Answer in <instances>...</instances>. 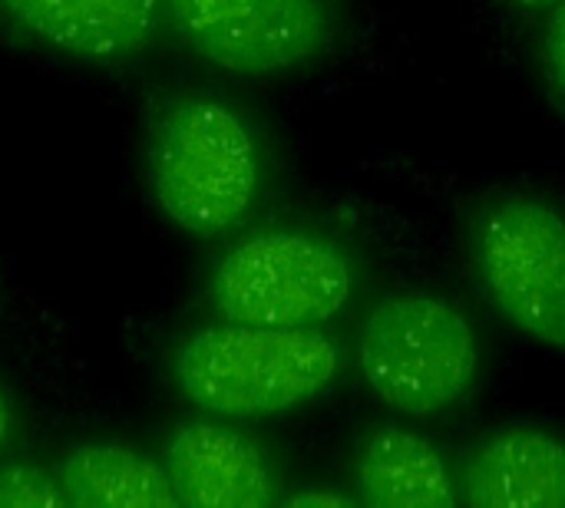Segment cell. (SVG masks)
<instances>
[{"mask_svg":"<svg viewBox=\"0 0 565 508\" xmlns=\"http://www.w3.org/2000/svg\"><path fill=\"white\" fill-rule=\"evenodd\" d=\"M285 506H298V508H308V506L344 508V506H351V499H348V496H338V493H298V496L285 499Z\"/></svg>","mask_w":565,"mask_h":508,"instance_id":"5bb4252c","label":"cell"},{"mask_svg":"<svg viewBox=\"0 0 565 508\" xmlns=\"http://www.w3.org/2000/svg\"><path fill=\"white\" fill-rule=\"evenodd\" d=\"M166 26L235 76H281L315 63L331 36L328 0H162Z\"/></svg>","mask_w":565,"mask_h":508,"instance_id":"8992f818","label":"cell"},{"mask_svg":"<svg viewBox=\"0 0 565 508\" xmlns=\"http://www.w3.org/2000/svg\"><path fill=\"white\" fill-rule=\"evenodd\" d=\"M146 175L152 202L179 231L218 238L255 208L265 155L242 109L209 93H182L149 122Z\"/></svg>","mask_w":565,"mask_h":508,"instance_id":"6da1fadb","label":"cell"},{"mask_svg":"<svg viewBox=\"0 0 565 508\" xmlns=\"http://www.w3.org/2000/svg\"><path fill=\"white\" fill-rule=\"evenodd\" d=\"M358 291L351 251L315 228H262L235 241L212 268L209 298L222 321L265 327H324Z\"/></svg>","mask_w":565,"mask_h":508,"instance_id":"277c9868","label":"cell"},{"mask_svg":"<svg viewBox=\"0 0 565 508\" xmlns=\"http://www.w3.org/2000/svg\"><path fill=\"white\" fill-rule=\"evenodd\" d=\"M483 347L450 298L401 291L377 301L358 331V367L391 410L427 420L460 407L480 380Z\"/></svg>","mask_w":565,"mask_h":508,"instance_id":"3957f363","label":"cell"},{"mask_svg":"<svg viewBox=\"0 0 565 508\" xmlns=\"http://www.w3.org/2000/svg\"><path fill=\"white\" fill-rule=\"evenodd\" d=\"M543 63H546L550 86L565 102V0L550 7V20L543 33Z\"/></svg>","mask_w":565,"mask_h":508,"instance_id":"4fadbf2b","label":"cell"},{"mask_svg":"<svg viewBox=\"0 0 565 508\" xmlns=\"http://www.w3.org/2000/svg\"><path fill=\"white\" fill-rule=\"evenodd\" d=\"M344 357L321 327L222 321L192 331L172 354L175 390L218 420H271L321 400Z\"/></svg>","mask_w":565,"mask_h":508,"instance_id":"7a4b0ae2","label":"cell"},{"mask_svg":"<svg viewBox=\"0 0 565 508\" xmlns=\"http://www.w3.org/2000/svg\"><path fill=\"white\" fill-rule=\"evenodd\" d=\"M470 508H565V440L536 423H507L477 440L457 473Z\"/></svg>","mask_w":565,"mask_h":508,"instance_id":"ba28073f","label":"cell"},{"mask_svg":"<svg viewBox=\"0 0 565 508\" xmlns=\"http://www.w3.org/2000/svg\"><path fill=\"white\" fill-rule=\"evenodd\" d=\"M510 3L520 7V10H546V7H553L559 0H510Z\"/></svg>","mask_w":565,"mask_h":508,"instance_id":"2e32d148","label":"cell"},{"mask_svg":"<svg viewBox=\"0 0 565 508\" xmlns=\"http://www.w3.org/2000/svg\"><path fill=\"white\" fill-rule=\"evenodd\" d=\"M10 440H13V407H10V397L0 387V453L10 446Z\"/></svg>","mask_w":565,"mask_h":508,"instance_id":"9a60e30c","label":"cell"},{"mask_svg":"<svg viewBox=\"0 0 565 508\" xmlns=\"http://www.w3.org/2000/svg\"><path fill=\"white\" fill-rule=\"evenodd\" d=\"M30 40L79 63H119L152 46L166 26L162 0H0Z\"/></svg>","mask_w":565,"mask_h":508,"instance_id":"9c48e42d","label":"cell"},{"mask_svg":"<svg viewBox=\"0 0 565 508\" xmlns=\"http://www.w3.org/2000/svg\"><path fill=\"white\" fill-rule=\"evenodd\" d=\"M70 508H175L162 460L126 443H79L56 463Z\"/></svg>","mask_w":565,"mask_h":508,"instance_id":"8fae6325","label":"cell"},{"mask_svg":"<svg viewBox=\"0 0 565 508\" xmlns=\"http://www.w3.org/2000/svg\"><path fill=\"white\" fill-rule=\"evenodd\" d=\"M162 466L185 508H268L278 502V476L268 453L245 433L192 420L172 430Z\"/></svg>","mask_w":565,"mask_h":508,"instance_id":"52a82bcc","label":"cell"},{"mask_svg":"<svg viewBox=\"0 0 565 508\" xmlns=\"http://www.w3.org/2000/svg\"><path fill=\"white\" fill-rule=\"evenodd\" d=\"M470 261L493 311L565 354V215L536 195H503L470 225Z\"/></svg>","mask_w":565,"mask_h":508,"instance_id":"5b68a950","label":"cell"},{"mask_svg":"<svg viewBox=\"0 0 565 508\" xmlns=\"http://www.w3.org/2000/svg\"><path fill=\"white\" fill-rule=\"evenodd\" d=\"M0 508H70L56 469L33 463L0 466Z\"/></svg>","mask_w":565,"mask_h":508,"instance_id":"7c38bea8","label":"cell"},{"mask_svg":"<svg viewBox=\"0 0 565 508\" xmlns=\"http://www.w3.org/2000/svg\"><path fill=\"white\" fill-rule=\"evenodd\" d=\"M358 502L367 508H450L460 502L447 456L414 430L377 426L354 460Z\"/></svg>","mask_w":565,"mask_h":508,"instance_id":"30bf717a","label":"cell"}]
</instances>
